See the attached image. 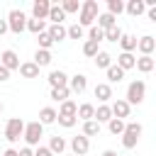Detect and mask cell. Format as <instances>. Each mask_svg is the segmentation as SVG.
Here are the masks:
<instances>
[{
  "instance_id": "obj_1",
  "label": "cell",
  "mask_w": 156,
  "mask_h": 156,
  "mask_svg": "<svg viewBox=\"0 0 156 156\" xmlns=\"http://www.w3.org/2000/svg\"><path fill=\"white\" fill-rule=\"evenodd\" d=\"M98 15H100L98 2H95V0H85V2H80L78 22H76V24H80L83 29H85V27H93V24H95V20H98Z\"/></svg>"
},
{
  "instance_id": "obj_2",
  "label": "cell",
  "mask_w": 156,
  "mask_h": 156,
  "mask_svg": "<svg viewBox=\"0 0 156 156\" xmlns=\"http://www.w3.org/2000/svg\"><path fill=\"white\" fill-rule=\"evenodd\" d=\"M141 132L144 127L139 122H124V132H122V146L124 149H134L141 139Z\"/></svg>"
},
{
  "instance_id": "obj_3",
  "label": "cell",
  "mask_w": 156,
  "mask_h": 156,
  "mask_svg": "<svg viewBox=\"0 0 156 156\" xmlns=\"http://www.w3.org/2000/svg\"><path fill=\"white\" fill-rule=\"evenodd\" d=\"M144 98H146V83L144 80H132L129 85H127V105L132 107V105H141L144 102Z\"/></svg>"
},
{
  "instance_id": "obj_4",
  "label": "cell",
  "mask_w": 156,
  "mask_h": 156,
  "mask_svg": "<svg viewBox=\"0 0 156 156\" xmlns=\"http://www.w3.org/2000/svg\"><path fill=\"white\" fill-rule=\"evenodd\" d=\"M41 136H44V127L34 119V122H24V132H22V139L27 141V146L32 149V146H39V141H41Z\"/></svg>"
},
{
  "instance_id": "obj_5",
  "label": "cell",
  "mask_w": 156,
  "mask_h": 156,
  "mask_svg": "<svg viewBox=\"0 0 156 156\" xmlns=\"http://www.w3.org/2000/svg\"><path fill=\"white\" fill-rule=\"evenodd\" d=\"M22 132H24V122H22V117H10L7 124H5V129H2V136H5L10 144H17L20 136H22Z\"/></svg>"
},
{
  "instance_id": "obj_6",
  "label": "cell",
  "mask_w": 156,
  "mask_h": 156,
  "mask_svg": "<svg viewBox=\"0 0 156 156\" xmlns=\"http://www.w3.org/2000/svg\"><path fill=\"white\" fill-rule=\"evenodd\" d=\"M5 22H7V32H12V34H22L27 29V15L22 10H10Z\"/></svg>"
},
{
  "instance_id": "obj_7",
  "label": "cell",
  "mask_w": 156,
  "mask_h": 156,
  "mask_svg": "<svg viewBox=\"0 0 156 156\" xmlns=\"http://www.w3.org/2000/svg\"><path fill=\"white\" fill-rule=\"evenodd\" d=\"M0 66H2V68H7L10 73H12V71H17V68H20V56H17V51L5 49V51L0 54Z\"/></svg>"
},
{
  "instance_id": "obj_8",
  "label": "cell",
  "mask_w": 156,
  "mask_h": 156,
  "mask_svg": "<svg viewBox=\"0 0 156 156\" xmlns=\"http://www.w3.org/2000/svg\"><path fill=\"white\" fill-rule=\"evenodd\" d=\"M110 112H112V117H117V119H127V117H129V112H132V107L127 105V100H124V98H117V100L110 105Z\"/></svg>"
},
{
  "instance_id": "obj_9",
  "label": "cell",
  "mask_w": 156,
  "mask_h": 156,
  "mask_svg": "<svg viewBox=\"0 0 156 156\" xmlns=\"http://www.w3.org/2000/svg\"><path fill=\"white\" fill-rule=\"evenodd\" d=\"M88 149H90V139H88V136L78 134V136L71 139V151H73V156H85Z\"/></svg>"
},
{
  "instance_id": "obj_10",
  "label": "cell",
  "mask_w": 156,
  "mask_h": 156,
  "mask_svg": "<svg viewBox=\"0 0 156 156\" xmlns=\"http://www.w3.org/2000/svg\"><path fill=\"white\" fill-rule=\"evenodd\" d=\"M154 49H156V39H154L151 34H144L141 39H136V51H139L141 56H151Z\"/></svg>"
},
{
  "instance_id": "obj_11",
  "label": "cell",
  "mask_w": 156,
  "mask_h": 156,
  "mask_svg": "<svg viewBox=\"0 0 156 156\" xmlns=\"http://www.w3.org/2000/svg\"><path fill=\"white\" fill-rule=\"evenodd\" d=\"M85 88H88V78H85L83 73H76V76H71V78H68V90H71L73 95L85 93Z\"/></svg>"
},
{
  "instance_id": "obj_12",
  "label": "cell",
  "mask_w": 156,
  "mask_h": 156,
  "mask_svg": "<svg viewBox=\"0 0 156 156\" xmlns=\"http://www.w3.org/2000/svg\"><path fill=\"white\" fill-rule=\"evenodd\" d=\"M49 7H51V2H49V0H34V2H32V17H34V20H44V22H46Z\"/></svg>"
},
{
  "instance_id": "obj_13",
  "label": "cell",
  "mask_w": 156,
  "mask_h": 156,
  "mask_svg": "<svg viewBox=\"0 0 156 156\" xmlns=\"http://www.w3.org/2000/svg\"><path fill=\"white\" fill-rule=\"evenodd\" d=\"M46 80H49L51 88H68V76H66V71H61V68H58V71H51Z\"/></svg>"
},
{
  "instance_id": "obj_14",
  "label": "cell",
  "mask_w": 156,
  "mask_h": 156,
  "mask_svg": "<svg viewBox=\"0 0 156 156\" xmlns=\"http://www.w3.org/2000/svg\"><path fill=\"white\" fill-rule=\"evenodd\" d=\"M93 117H95V105H93V102H80L78 110H76V119L88 122V119H93Z\"/></svg>"
},
{
  "instance_id": "obj_15",
  "label": "cell",
  "mask_w": 156,
  "mask_h": 156,
  "mask_svg": "<svg viewBox=\"0 0 156 156\" xmlns=\"http://www.w3.org/2000/svg\"><path fill=\"white\" fill-rule=\"evenodd\" d=\"M93 93H95V98H98L102 105H107V102L112 100V85H107V83H98Z\"/></svg>"
},
{
  "instance_id": "obj_16",
  "label": "cell",
  "mask_w": 156,
  "mask_h": 156,
  "mask_svg": "<svg viewBox=\"0 0 156 156\" xmlns=\"http://www.w3.org/2000/svg\"><path fill=\"white\" fill-rule=\"evenodd\" d=\"M134 68H136L139 73H151V71L156 68V61H154V56H139L136 63H134Z\"/></svg>"
},
{
  "instance_id": "obj_17",
  "label": "cell",
  "mask_w": 156,
  "mask_h": 156,
  "mask_svg": "<svg viewBox=\"0 0 156 156\" xmlns=\"http://www.w3.org/2000/svg\"><path fill=\"white\" fill-rule=\"evenodd\" d=\"M20 76L22 78H39V66L34 63V61H24V63H20Z\"/></svg>"
},
{
  "instance_id": "obj_18",
  "label": "cell",
  "mask_w": 156,
  "mask_h": 156,
  "mask_svg": "<svg viewBox=\"0 0 156 156\" xmlns=\"http://www.w3.org/2000/svg\"><path fill=\"white\" fill-rule=\"evenodd\" d=\"M124 12L132 15V17H139V15L146 12V5H144V0H129V2L124 5Z\"/></svg>"
},
{
  "instance_id": "obj_19",
  "label": "cell",
  "mask_w": 156,
  "mask_h": 156,
  "mask_svg": "<svg viewBox=\"0 0 156 156\" xmlns=\"http://www.w3.org/2000/svg\"><path fill=\"white\" fill-rule=\"evenodd\" d=\"M46 34L51 37L54 44H58V41L66 39V27H63V24H49V27H46Z\"/></svg>"
},
{
  "instance_id": "obj_20",
  "label": "cell",
  "mask_w": 156,
  "mask_h": 156,
  "mask_svg": "<svg viewBox=\"0 0 156 156\" xmlns=\"http://www.w3.org/2000/svg\"><path fill=\"white\" fill-rule=\"evenodd\" d=\"M37 122H39L41 127L54 124V122H56V110H54V107H49V105H46V107H41V110H39V119H37Z\"/></svg>"
},
{
  "instance_id": "obj_21",
  "label": "cell",
  "mask_w": 156,
  "mask_h": 156,
  "mask_svg": "<svg viewBox=\"0 0 156 156\" xmlns=\"http://www.w3.org/2000/svg\"><path fill=\"white\" fill-rule=\"evenodd\" d=\"M63 20H66V15H63L61 5H54V2H51V7H49V15H46V22H51V24H61Z\"/></svg>"
},
{
  "instance_id": "obj_22",
  "label": "cell",
  "mask_w": 156,
  "mask_h": 156,
  "mask_svg": "<svg viewBox=\"0 0 156 156\" xmlns=\"http://www.w3.org/2000/svg\"><path fill=\"white\" fill-rule=\"evenodd\" d=\"M119 46H122L124 54H134V51H136V37H134V34H122Z\"/></svg>"
},
{
  "instance_id": "obj_23",
  "label": "cell",
  "mask_w": 156,
  "mask_h": 156,
  "mask_svg": "<svg viewBox=\"0 0 156 156\" xmlns=\"http://www.w3.org/2000/svg\"><path fill=\"white\" fill-rule=\"evenodd\" d=\"M105 76H107V85H112V83H119V80L124 78V71H122L117 63H112V66L105 71Z\"/></svg>"
},
{
  "instance_id": "obj_24",
  "label": "cell",
  "mask_w": 156,
  "mask_h": 156,
  "mask_svg": "<svg viewBox=\"0 0 156 156\" xmlns=\"http://www.w3.org/2000/svg\"><path fill=\"white\" fill-rule=\"evenodd\" d=\"M46 149H49L54 156H56V154H63V151H66V139L56 134V136H51V139H49V146H46Z\"/></svg>"
},
{
  "instance_id": "obj_25",
  "label": "cell",
  "mask_w": 156,
  "mask_h": 156,
  "mask_svg": "<svg viewBox=\"0 0 156 156\" xmlns=\"http://www.w3.org/2000/svg\"><path fill=\"white\" fill-rule=\"evenodd\" d=\"M95 22H98V27L105 32V29H110V27H115V24H117V17H112L110 12H100Z\"/></svg>"
},
{
  "instance_id": "obj_26",
  "label": "cell",
  "mask_w": 156,
  "mask_h": 156,
  "mask_svg": "<svg viewBox=\"0 0 156 156\" xmlns=\"http://www.w3.org/2000/svg\"><path fill=\"white\" fill-rule=\"evenodd\" d=\"M46 22L44 20H34V17H27V32H32V34H41V32H46Z\"/></svg>"
},
{
  "instance_id": "obj_27",
  "label": "cell",
  "mask_w": 156,
  "mask_h": 156,
  "mask_svg": "<svg viewBox=\"0 0 156 156\" xmlns=\"http://www.w3.org/2000/svg\"><path fill=\"white\" fill-rule=\"evenodd\" d=\"M54 61V56H51V51H44V49H37L34 51V63L39 66V68H44V66H49Z\"/></svg>"
},
{
  "instance_id": "obj_28",
  "label": "cell",
  "mask_w": 156,
  "mask_h": 156,
  "mask_svg": "<svg viewBox=\"0 0 156 156\" xmlns=\"http://www.w3.org/2000/svg\"><path fill=\"white\" fill-rule=\"evenodd\" d=\"M134 63H136V56H134V54H124V51H122V54L117 56V66H119L122 71L134 68Z\"/></svg>"
},
{
  "instance_id": "obj_29",
  "label": "cell",
  "mask_w": 156,
  "mask_h": 156,
  "mask_svg": "<svg viewBox=\"0 0 156 156\" xmlns=\"http://www.w3.org/2000/svg\"><path fill=\"white\" fill-rule=\"evenodd\" d=\"M76 110H78V102H73L71 98L61 102V107L56 110V115H66V117H76Z\"/></svg>"
},
{
  "instance_id": "obj_30",
  "label": "cell",
  "mask_w": 156,
  "mask_h": 156,
  "mask_svg": "<svg viewBox=\"0 0 156 156\" xmlns=\"http://www.w3.org/2000/svg\"><path fill=\"white\" fill-rule=\"evenodd\" d=\"M98 124H102V122H110L112 119V112H110V105H98L95 107V117H93Z\"/></svg>"
},
{
  "instance_id": "obj_31",
  "label": "cell",
  "mask_w": 156,
  "mask_h": 156,
  "mask_svg": "<svg viewBox=\"0 0 156 156\" xmlns=\"http://www.w3.org/2000/svg\"><path fill=\"white\" fill-rule=\"evenodd\" d=\"M95 66L102 68V71H107V68L112 66V56H110L107 51H98V54H95Z\"/></svg>"
},
{
  "instance_id": "obj_32",
  "label": "cell",
  "mask_w": 156,
  "mask_h": 156,
  "mask_svg": "<svg viewBox=\"0 0 156 156\" xmlns=\"http://www.w3.org/2000/svg\"><path fill=\"white\" fill-rule=\"evenodd\" d=\"M83 136H98L100 134V124L95 122V119H88V122H83V132H80Z\"/></svg>"
},
{
  "instance_id": "obj_33",
  "label": "cell",
  "mask_w": 156,
  "mask_h": 156,
  "mask_svg": "<svg viewBox=\"0 0 156 156\" xmlns=\"http://www.w3.org/2000/svg\"><path fill=\"white\" fill-rule=\"evenodd\" d=\"M68 98H71V90H68V88H51V100H54V102L61 105V102L68 100Z\"/></svg>"
},
{
  "instance_id": "obj_34",
  "label": "cell",
  "mask_w": 156,
  "mask_h": 156,
  "mask_svg": "<svg viewBox=\"0 0 156 156\" xmlns=\"http://www.w3.org/2000/svg\"><path fill=\"white\" fill-rule=\"evenodd\" d=\"M107 129H110V134H115V136H122V132H124V119H117V117H112V119L107 122Z\"/></svg>"
},
{
  "instance_id": "obj_35",
  "label": "cell",
  "mask_w": 156,
  "mask_h": 156,
  "mask_svg": "<svg viewBox=\"0 0 156 156\" xmlns=\"http://www.w3.org/2000/svg\"><path fill=\"white\" fill-rule=\"evenodd\" d=\"M107 12H110L112 17L122 15V12H124V2H122V0H107Z\"/></svg>"
},
{
  "instance_id": "obj_36",
  "label": "cell",
  "mask_w": 156,
  "mask_h": 156,
  "mask_svg": "<svg viewBox=\"0 0 156 156\" xmlns=\"http://www.w3.org/2000/svg\"><path fill=\"white\" fill-rule=\"evenodd\" d=\"M122 34H124V32L119 29V24H115V27L105 29V39H107V41H115V44H117V41L122 39Z\"/></svg>"
},
{
  "instance_id": "obj_37",
  "label": "cell",
  "mask_w": 156,
  "mask_h": 156,
  "mask_svg": "<svg viewBox=\"0 0 156 156\" xmlns=\"http://www.w3.org/2000/svg\"><path fill=\"white\" fill-rule=\"evenodd\" d=\"M66 37H71V39H83V37H85V29H83L80 24H71V27H66Z\"/></svg>"
},
{
  "instance_id": "obj_38",
  "label": "cell",
  "mask_w": 156,
  "mask_h": 156,
  "mask_svg": "<svg viewBox=\"0 0 156 156\" xmlns=\"http://www.w3.org/2000/svg\"><path fill=\"white\" fill-rule=\"evenodd\" d=\"M88 39H90V41H98V44H100V41L105 39V32H102V29H100L98 24H93V27H88Z\"/></svg>"
},
{
  "instance_id": "obj_39",
  "label": "cell",
  "mask_w": 156,
  "mask_h": 156,
  "mask_svg": "<svg viewBox=\"0 0 156 156\" xmlns=\"http://www.w3.org/2000/svg\"><path fill=\"white\" fill-rule=\"evenodd\" d=\"M61 10H63V15L78 12V10H80V2H78V0H63V2H61Z\"/></svg>"
},
{
  "instance_id": "obj_40",
  "label": "cell",
  "mask_w": 156,
  "mask_h": 156,
  "mask_svg": "<svg viewBox=\"0 0 156 156\" xmlns=\"http://www.w3.org/2000/svg\"><path fill=\"white\" fill-rule=\"evenodd\" d=\"M37 39H39V49H44V51H51V46H54V41H51V37H49L46 32H41V34H37Z\"/></svg>"
},
{
  "instance_id": "obj_41",
  "label": "cell",
  "mask_w": 156,
  "mask_h": 156,
  "mask_svg": "<svg viewBox=\"0 0 156 156\" xmlns=\"http://www.w3.org/2000/svg\"><path fill=\"white\" fill-rule=\"evenodd\" d=\"M100 49H98V41H90V39H85V44H83V54L85 56H90V58H95V54H98Z\"/></svg>"
},
{
  "instance_id": "obj_42",
  "label": "cell",
  "mask_w": 156,
  "mask_h": 156,
  "mask_svg": "<svg viewBox=\"0 0 156 156\" xmlns=\"http://www.w3.org/2000/svg\"><path fill=\"white\" fill-rule=\"evenodd\" d=\"M56 122H58L61 127H66V129H71V127H73V124H76L78 119H76V117H66V115H56Z\"/></svg>"
},
{
  "instance_id": "obj_43",
  "label": "cell",
  "mask_w": 156,
  "mask_h": 156,
  "mask_svg": "<svg viewBox=\"0 0 156 156\" xmlns=\"http://www.w3.org/2000/svg\"><path fill=\"white\" fill-rule=\"evenodd\" d=\"M34 156H54V154H51L46 146H41V144H39V146H37V151H34Z\"/></svg>"
},
{
  "instance_id": "obj_44",
  "label": "cell",
  "mask_w": 156,
  "mask_h": 156,
  "mask_svg": "<svg viewBox=\"0 0 156 156\" xmlns=\"http://www.w3.org/2000/svg\"><path fill=\"white\" fill-rule=\"evenodd\" d=\"M5 80H10V71L0 66V83H5Z\"/></svg>"
},
{
  "instance_id": "obj_45",
  "label": "cell",
  "mask_w": 156,
  "mask_h": 156,
  "mask_svg": "<svg viewBox=\"0 0 156 156\" xmlns=\"http://www.w3.org/2000/svg\"><path fill=\"white\" fill-rule=\"evenodd\" d=\"M17 156H34V151H32L29 146H22V149L17 151Z\"/></svg>"
},
{
  "instance_id": "obj_46",
  "label": "cell",
  "mask_w": 156,
  "mask_h": 156,
  "mask_svg": "<svg viewBox=\"0 0 156 156\" xmlns=\"http://www.w3.org/2000/svg\"><path fill=\"white\" fill-rule=\"evenodd\" d=\"M146 17H149L151 22H156V7H146Z\"/></svg>"
},
{
  "instance_id": "obj_47",
  "label": "cell",
  "mask_w": 156,
  "mask_h": 156,
  "mask_svg": "<svg viewBox=\"0 0 156 156\" xmlns=\"http://www.w3.org/2000/svg\"><path fill=\"white\" fill-rule=\"evenodd\" d=\"M2 156H17V149H5Z\"/></svg>"
},
{
  "instance_id": "obj_48",
  "label": "cell",
  "mask_w": 156,
  "mask_h": 156,
  "mask_svg": "<svg viewBox=\"0 0 156 156\" xmlns=\"http://www.w3.org/2000/svg\"><path fill=\"white\" fill-rule=\"evenodd\" d=\"M5 32H7V22H5V20H0V37H2Z\"/></svg>"
},
{
  "instance_id": "obj_49",
  "label": "cell",
  "mask_w": 156,
  "mask_h": 156,
  "mask_svg": "<svg viewBox=\"0 0 156 156\" xmlns=\"http://www.w3.org/2000/svg\"><path fill=\"white\" fill-rule=\"evenodd\" d=\"M102 156H117V151H112V149H105V151H102Z\"/></svg>"
},
{
  "instance_id": "obj_50",
  "label": "cell",
  "mask_w": 156,
  "mask_h": 156,
  "mask_svg": "<svg viewBox=\"0 0 156 156\" xmlns=\"http://www.w3.org/2000/svg\"><path fill=\"white\" fill-rule=\"evenodd\" d=\"M2 110H5V105H2V100H0V115H2Z\"/></svg>"
},
{
  "instance_id": "obj_51",
  "label": "cell",
  "mask_w": 156,
  "mask_h": 156,
  "mask_svg": "<svg viewBox=\"0 0 156 156\" xmlns=\"http://www.w3.org/2000/svg\"><path fill=\"white\" fill-rule=\"evenodd\" d=\"M0 156H2V154H0Z\"/></svg>"
},
{
  "instance_id": "obj_52",
  "label": "cell",
  "mask_w": 156,
  "mask_h": 156,
  "mask_svg": "<svg viewBox=\"0 0 156 156\" xmlns=\"http://www.w3.org/2000/svg\"><path fill=\"white\" fill-rule=\"evenodd\" d=\"M71 156H73V154H71Z\"/></svg>"
}]
</instances>
